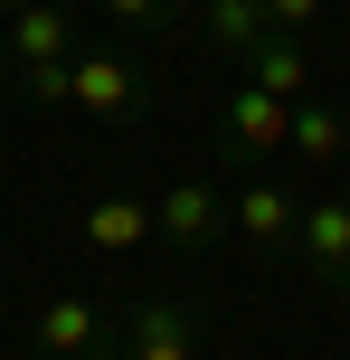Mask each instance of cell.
<instances>
[{"label": "cell", "mask_w": 350, "mask_h": 360, "mask_svg": "<svg viewBox=\"0 0 350 360\" xmlns=\"http://www.w3.org/2000/svg\"><path fill=\"white\" fill-rule=\"evenodd\" d=\"M227 228H237L246 247H284V237L303 228V199H284L275 180H246V190L227 199Z\"/></svg>", "instance_id": "1"}, {"label": "cell", "mask_w": 350, "mask_h": 360, "mask_svg": "<svg viewBox=\"0 0 350 360\" xmlns=\"http://www.w3.org/2000/svg\"><path fill=\"white\" fill-rule=\"evenodd\" d=\"M152 228H161L170 247H208V237L227 228V209H218V199L199 190V180H170V190L152 199Z\"/></svg>", "instance_id": "2"}, {"label": "cell", "mask_w": 350, "mask_h": 360, "mask_svg": "<svg viewBox=\"0 0 350 360\" xmlns=\"http://www.w3.org/2000/svg\"><path fill=\"white\" fill-rule=\"evenodd\" d=\"M227 143H237L246 162H265L275 143H294V105H284V95H265V86H246L237 105H227Z\"/></svg>", "instance_id": "3"}, {"label": "cell", "mask_w": 350, "mask_h": 360, "mask_svg": "<svg viewBox=\"0 0 350 360\" xmlns=\"http://www.w3.org/2000/svg\"><path fill=\"white\" fill-rule=\"evenodd\" d=\"M95 342H105V313H95L86 294H57V304L38 313V351L48 360H86Z\"/></svg>", "instance_id": "4"}, {"label": "cell", "mask_w": 350, "mask_h": 360, "mask_svg": "<svg viewBox=\"0 0 350 360\" xmlns=\"http://www.w3.org/2000/svg\"><path fill=\"white\" fill-rule=\"evenodd\" d=\"M133 95H142V76H133V57H76V105L86 114H133Z\"/></svg>", "instance_id": "5"}, {"label": "cell", "mask_w": 350, "mask_h": 360, "mask_svg": "<svg viewBox=\"0 0 350 360\" xmlns=\"http://www.w3.org/2000/svg\"><path fill=\"white\" fill-rule=\"evenodd\" d=\"M294 247L313 256L322 275H350V199H313L303 228H294Z\"/></svg>", "instance_id": "6"}, {"label": "cell", "mask_w": 350, "mask_h": 360, "mask_svg": "<svg viewBox=\"0 0 350 360\" xmlns=\"http://www.w3.org/2000/svg\"><path fill=\"white\" fill-rule=\"evenodd\" d=\"M246 67H256V86H265V95H284V105H303V95H313V57H303L294 38H284V29L265 38V48L246 57Z\"/></svg>", "instance_id": "7"}, {"label": "cell", "mask_w": 350, "mask_h": 360, "mask_svg": "<svg viewBox=\"0 0 350 360\" xmlns=\"http://www.w3.org/2000/svg\"><path fill=\"white\" fill-rule=\"evenodd\" d=\"M133 360H189V313L152 294V304L133 313Z\"/></svg>", "instance_id": "8"}, {"label": "cell", "mask_w": 350, "mask_h": 360, "mask_svg": "<svg viewBox=\"0 0 350 360\" xmlns=\"http://www.w3.org/2000/svg\"><path fill=\"white\" fill-rule=\"evenodd\" d=\"M208 38H218L227 57H256L265 38H275V19H265V0H208Z\"/></svg>", "instance_id": "9"}, {"label": "cell", "mask_w": 350, "mask_h": 360, "mask_svg": "<svg viewBox=\"0 0 350 360\" xmlns=\"http://www.w3.org/2000/svg\"><path fill=\"white\" fill-rule=\"evenodd\" d=\"M10 57H29V67H48V57H67V10H48V0H29V10L10 19Z\"/></svg>", "instance_id": "10"}, {"label": "cell", "mask_w": 350, "mask_h": 360, "mask_svg": "<svg viewBox=\"0 0 350 360\" xmlns=\"http://www.w3.org/2000/svg\"><path fill=\"white\" fill-rule=\"evenodd\" d=\"M142 237H152V209H142V199H105V209H86V247L123 256V247H142Z\"/></svg>", "instance_id": "11"}, {"label": "cell", "mask_w": 350, "mask_h": 360, "mask_svg": "<svg viewBox=\"0 0 350 360\" xmlns=\"http://www.w3.org/2000/svg\"><path fill=\"white\" fill-rule=\"evenodd\" d=\"M294 152H303V162H322V171H332L341 152H350V124H341L332 105H294Z\"/></svg>", "instance_id": "12"}, {"label": "cell", "mask_w": 350, "mask_h": 360, "mask_svg": "<svg viewBox=\"0 0 350 360\" xmlns=\"http://www.w3.org/2000/svg\"><path fill=\"white\" fill-rule=\"evenodd\" d=\"M29 95H38V105H67V95H76V57H48V67H29Z\"/></svg>", "instance_id": "13"}, {"label": "cell", "mask_w": 350, "mask_h": 360, "mask_svg": "<svg viewBox=\"0 0 350 360\" xmlns=\"http://www.w3.org/2000/svg\"><path fill=\"white\" fill-rule=\"evenodd\" d=\"M265 19H275V29H284V38H294V29H303V19H322V0H265Z\"/></svg>", "instance_id": "14"}, {"label": "cell", "mask_w": 350, "mask_h": 360, "mask_svg": "<svg viewBox=\"0 0 350 360\" xmlns=\"http://www.w3.org/2000/svg\"><path fill=\"white\" fill-rule=\"evenodd\" d=\"M105 10H114V19H161L170 0H105Z\"/></svg>", "instance_id": "15"}, {"label": "cell", "mask_w": 350, "mask_h": 360, "mask_svg": "<svg viewBox=\"0 0 350 360\" xmlns=\"http://www.w3.org/2000/svg\"><path fill=\"white\" fill-rule=\"evenodd\" d=\"M0 76H10V38H0Z\"/></svg>", "instance_id": "16"}, {"label": "cell", "mask_w": 350, "mask_h": 360, "mask_svg": "<svg viewBox=\"0 0 350 360\" xmlns=\"http://www.w3.org/2000/svg\"><path fill=\"white\" fill-rule=\"evenodd\" d=\"M0 10H10V19H19V10H29V0H0Z\"/></svg>", "instance_id": "17"}]
</instances>
